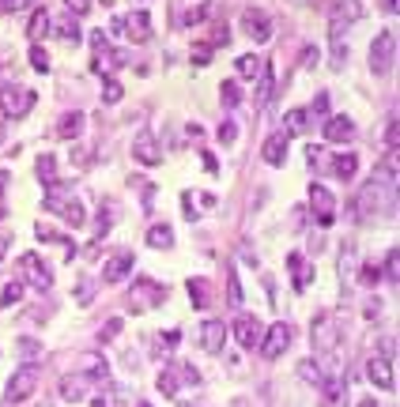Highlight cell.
I'll list each match as a JSON object with an SVG mask.
<instances>
[{
	"instance_id": "9f6ffc18",
	"label": "cell",
	"mask_w": 400,
	"mask_h": 407,
	"mask_svg": "<svg viewBox=\"0 0 400 407\" xmlns=\"http://www.w3.org/2000/svg\"><path fill=\"white\" fill-rule=\"evenodd\" d=\"M204 166H208V170H212V174H216V170H219V162H216V155H212V151H204Z\"/></svg>"
},
{
	"instance_id": "4fadbf2b",
	"label": "cell",
	"mask_w": 400,
	"mask_h": 407,
	"mask_svg": "<svg viewBox=\"0 0 400 407\" xmlns=\"http://www.w3.org/2000/svg\"><path fill=\"white\" fill-rule=\"evenodd\" d=\"M223 344H227V325H223V321H204L200 325V347L208 351V355H219L223 351Z\"/></svg>"
},
{
	"instance_id": "c3c4849f",
	"label": "cell",
	"mask_w": 400,
	"mask_h": 407,
	"mask_svg": "<svg viewBox=\"0 0 400 407\" xmlns=\"http://www.w3.org/2000/svg\"><path fill=\"white\" fill-rule=\"evenodd\" d=\"M64 4H68L72 15H87L91 12V0H64Z\"/></svg>"
},
{
	"instance_id": "7c38bea8",
	"label": "cell",
	"mask_w": 400,
	"mask_h": 407,
	"mask_svg": "<svg viewBox=\"0 0 400 407\" xmlns=\"http://www.w3.org/2000/svg\"><path fill=\"white\" fill-rule=\"evenodd\" d=\"M242 26H246V34L253 42H268V38H272V20H268L260 8H246V12H242Z\"/></svg>"
},
{
	"instance_id": "ac0fdd59",
	"label": "cell",
	"mask_w": 400,
	"mask_h": 407,
	"mask_svg": "<svg viewBox=\"0 0 400 407\" xmlns=\"http://www.w3.org/2000/svg\"><path fill=\"white\" fill-rule=\"evenodd\" d=\"M121 23H125V34L133 42H147V38H151V15H147V12H133L128 20H121Z\"/></svg>"
},
{
	"instance_id": "be15d7a7",
	"label": "cell",
	"mask_w": 400,
	"mask_h": 407,
	"mask_svg": "<svg viewBox=\"0 0 400 407\" xmlns=\"http://www.w3.org/2000/svg\"><path fill=\"white\" fill-rule=\"evenodd\" d=\"M91 407H106V404H102V400H95V404H91Z\"/></svg>"
},
{
	"instance_id": "f6af8a7d",
	"label": "cell",
	"mask_w": 400,
	"mask_h": 407,
	"mask_svg": "<svg viewBox=\"0 0 400 407\" xmlns=\"http://www.w3.org/2000/svg\"><path fill=\"white\" fill-rule=\"evenodd\" d=\"M121 325H125L121 317H110V321H106V328H102V339H114V336H121Z\"/></svg>"
},
{
	"instance_id": "83f0119b",
	"label": "cell",
	"mask_w": 400,
	"mask_h": 407,
	"mask_svg": "<svg viewBox=\"0 0 400 407\" xmlns=\"http://www.w3.org/2000/svg\"><path fill=\"white\" fill-rule=\"evenodd\" d=\"M80 132H83V114H80V109L64 114V117H61V125H57V136H61V140H76Z\"/></svg>"
},
{
	"instance_id": "7a4b0ae2",
	"label": "cell",
	"mask_w": 400,
	"mask_h": 407,
	"mask_svg": "<svg viewBox=\"0 0 400 407\" xmlns=\"http://www.w3.org/2000/svg\"><path fill=\"white\" fill-rule=\"evenodd\" d=\"M291 339H295L291 325H283V321H276V325H268V328H265V339H257V344H260V355H265L268 362H276V358H280V355H287V347H291Z\"/></svg>"
},
{
	"instance_id": "5bb4252c",
	"label": "cell",
	"mask_w": 400,
	"mask_h": 407,
	"mask_svg": "<svg viewBox=\"0 0 400 407\" xmlns=\"http://www.w3.org/2000/svg\"><path fill=\"white\" fill-rule=\"evenodd\" d=\"M260 328H265V325H260L253 313H238V317H235V339H238L242 347H257Z\"/></svg>"
},
{
	"instance_id": "d4e9b609",
	"label": "cell",
	"mask_w": 400,
	"mask_h": 407,
	"mask_svg": "<svg viewBox=\"0 0 400 407\" xmlns=\"http://www.w3.org/2000/svg\"><path fill=\"white\" fill-rule=\"evenodd\" d=\"M53 31H57V38L64 45H76L80 42V23L76 15H61V20H53Z\"/></svg>"
},
{
	"instance_id": "ba28073f",
	"label": "cell",
	"mask_w": 400,
	"mask_h": 407,
	"mask_svg": "<svg viewBox=\"0 0 400 407\" xmlns=\"http://www.w3.org/2000/svg\"><path fill=\"white\" fill-rule=\"evenodd\" d=\"M313 351H318V355H329V351H336V344H340V328H336V321L332 317H321L313 321Z\"/></svg>"
},
{
	"instance_id": "f546056e",
	"label": "cell",
	"mask_w": 400,
	"mask_h": 407,
	"mask_svg": "<svg viewBox=\"0 0 400 407\" xmlns=\"http://www.w3.org/2000/svg\"><path fill=\"white\" fill-rule=\"evenodd\" d=\"M27 34H31L34 42H38V38H45V34H50V12H45V8H38V12L31 15V26H27Z\"/></svg>"
},
{
	"instance_id": "f907efd6",
	"label": "cell",
	"mask_w": 400,
	"mask_h": 407,
	"mask_svg": "<svg viewBox=\"0 0 400 407\" xmlns=\"http://www.w3.org/2000/svg\"><path fill=\"white\" fill-rule=\"evenodd\" d=\"M23 4H31V0H0V15L4 12H20Z\"/></svg>"
},
{
	"instance_id": "5b68a950",
	"label": "cell",
	"mask_w": 400,
	"mask_h": 407,
	"mask_svg": "<svg viewBox=\"0 0 400 407\" xmlns=\"http://www.w3.org/2000/svg\"><path fill=\"white\" fill-rule=\"evenodd\" d=\"M362 20V4L359 0H340L336 8H332V26H329V34H332V42H340L343 38V31H348L351 23H359Z\"/></svg>"
},
{
	"instance_id": "1f68e13d",
	"label": "cell",
	"mask_w": 400,
	"mask_h": 407,
	"mask_svg": "<svg viewBox=\"0 0 400 407\" xmlns=\"http://www.w3.org/2000/svg\"><path fill=\"white\" fill-rule=\"evenodd\" d=\"M178 388H182L178 369H170V366H166L163 374H159V392H163V396H170V400H174V396H178Z\"/></svg>"
},
{
	"instance_id": "44dd1931",
	"label": "cell",
	"mask_w": 400,
	"mask_h": 407,
	"mask_svg": "<svg viewBox=\"0 0 400 407\" xmlns=\"http://www.w3.org/2000/svg\"><path fill=\"white\" fill-rule=\"evenodd\" d=\"M329 170L336 174L340 181H351V178H355V170H359V155H351V151H340V155H332Z\"/></svg>"
},
{
	"instance_id": "30bf717a",
	"label": "cell",
	"mask_w": 400,
	"mask_h": 407,
	"mask_svg": "<svg viewBox=\"0 0 400 407\" xmlns=\"http://www.w3.org/2000/svg\"><path fill=\"white\" fill-rule=\"evenodd\" d=\"M45 208H50V211H61V215L68 219L72 226H83V219H87L83 204H80L76 197H64V192H50V197H45Z\"/></svg>"
},
{
	"instance_id": "8992f818",
	"label": "cell",
	"mask_w": 400,
	"mask_h": 407,
	"mask_svg": "<svg viewBox=\"0 0 400 407\" xmlns=\"http://www.w3.org/2000/svg\"><path fill=\"white\" fill-rule=\"evenodd\" d=\"M310 211L318 215L321 226H332V219H336V197H332L321 181L310 185Z\"/></svg>"
},
{
	"instance_id": "f5cc1de1",
	"label": "cell",
	"mask_w": 400,
	"mask_h": 407,
	"mask_svg": "<svg viewBox=\"0 0 400 407\" xmlns=\"http://www.w3.org/2000/svg\"><path fill=\"white\" fill-rule=\"evenodd\" d=\"M193 61H197V64H208V61H212V49H208V45H197V49H193Z\"/></svg>"
},
{
	"instance_id": "e7e4bbea",
	"label": "cell",
	"mask_w": 400,
	"mask_h": 407,
	"mask_svg": "<svg viewBox=\"0 0 400 407\" xmlns=\"http://www.w3.org/2000/svg\"><path fill=\"white\" fill-rule=\"evenodd\" d=\"M140 407H147V404H140Z\"/></svg>"
},
{
	"instance_id": "d6a6232c",
	"label": "cell",
	"mask_w": 400,
	"mask_h": 407,
	"mask_svg": "<svg viewBox=\"0 0 400 407\" xmlns=\"http://www.w3.org/2000/svg\"><path fill=\"white\" fill-rule=\"evenodd\" d=\"M260 64H265V61H260L257 53H246V57H238L235 68H238L242 79H253V76H260Z\"/></svg>"
},
{
	"instance_id": "91938a15",
	"label": "cell",
	"mask_w": 400,
	"mask_h": 407,
	"mask_svg": "<svg viewBox=\"0 0 400 407\" xmlns=\"http://www.w3.org/2000/svg\"><path fill=\"white\" fill-rule=\"evenodd\" d=\"M4 136H8V125H4V114H0V144H4Z\"/></svg>"
},
{
	"instance_id": "74e56055",
	"label": "cell",
	"mask_w": 400,
	"mask_h": 407,
	"mask_svg": "<svg viewBox=\"0 0 400 407\" xmlns=\"http://www.w3.org/2000/svg\"><path fill=\"white\" fill-rule=\"evenodd\" d=\"M125 98V87H121V83H114V79H106V91H102V102H106V106H114V102H121Z\"/></svg>"
},
{
	"instance_id": "94428289",
	"label": "cell",
	"mask_w": 400,
	"mask_h": 407,
	"mask_svg": "<svg viewBox=\"0 0 400 407\" xmlns=\"http://www.w3.org/2000/svg\"><path fill=\"white\" fill-rule=\"evenodd\" d=\"M8 253V234H0V256Z\"/></svg>"
},
{
	"instance_id": "60d3db41",
	"label": "cell",
	"mask_w": 400,
	"mask_h": 407,
	"mask_svg": "<svg viewBox=\"0 0 400 407\" xmlns=\"http://www.w3.org/2000/svg\"><path fill=\"white\" fill-rule=\"evenodd\" d=\"M397 261H400V253L397 249H389V261H385V275H389V283L397 286V279H400V268H397Z\"/></svg>"
},
{
	"instance_id": "9a60e30c",
	"label": "cell",
	"mask_w": 400,
	"mask_h": 407,
	"mask_svg": "<svg viewBox=\"0 0 400 407\" xmlns=\"http://www.w3.org/2000/svg\"><path fill=\"white\" fill-rule=\"evenodd\" d=\"M128 272H133V253H128V249H121V253H114L106 261V268H102V279H106V283H121Z\"/></svg>"
},
{
	"instance_id": "f35d334b",
	"label": "cell",
	"mask_w": 400,
	"mask_h": 407,
	"mask_svg": "<svg viewBox=\"0 0 400 407\" xmlns=\"http://www.w3.org/2000/svg\"><path fill=\"white\" fill-rule=\"evenodd\" d=\"M20 298H23V283H8L4 294H0V305H15Z\"/></svg>"
},
{
	"instance_id": "ee69618b",
	"label": "cell",
	"mask_w": 400,
	"mask_h": 407,
	"mask_svg": "<svg viewBox=\"0 0 400 407\" xmlns=\"http://www.w3.org/2000/svg\"><path fill=\"white\" fill-rule=\"evenodd\" d=\"M223 102H227V106H238V102H242L238 83H223Z\"/></svg>"
},
{
	"instance_id": "4316f807",
	"label": "cell",
	"mask_w": 400,
	"mask_h": 407,
	"mask_svg": "<svg viewBox=\"0 0 400 407\" xmlns=\"http://www.w3.org/2000/svg\"><path fill=\"white\" fill-rule=\"evenodd\" d=\"M144 242L151 245V249H174V230L166 226V223H155V226L144 234Z\"/></svg>"
},
{
	"instance_id": "9c48e42d",
	"label": "cell",
	"mask_w": 400,
	"mask_h": 407,
	"mask_svg": "<svg viewBox=\"0 0 400 407\" xmlns=\"http://www.w3.org/2000/svg\"><path fill=\"white\" fill-rule=\"evenodd\" d=\"M321 132H325V144H351L355 140V121L348 114H332V117H325Z\"/></svg>"
},
{
	"instance_id": "836d02e7",
	"label": "cell",
	"mask_w": 400,
	"mask_h": 407,
	"mask_svg": "<svg viewBox=\"0 0 400 407\" xmlns=\"http://www.w3.org/2000/svg\"><path fill=\"white\" fill-rule=\"evenodd\" d=\"M351 272H355V256H351V245L340 249V283L343 291H351Z\"/></svg>"
},
{
	"instance_id": "484cf974",
	"label": "cell",
	"mask_w": 400,
	"mask_h": 407,
	"mask_svg": "<svg viewBox=\"0 0 400 407\" xmlns=\"http://www.w3.org/2000/svg\"><path fill=\"white\" fill-rule=\"evenodd\" d=\"M306 125H310V109H302V106L287 109V117H283V132H287V136L306 132Z\"/></svg>"
},
{
	"instance_id": "7dc6e473",
	"label": "cell",
	"mask_w": 400,
	"mask_h": 407,
	"mask_svg": "<svg viewBox=\"0 0 400 407\" xmlns=\"http://www.w3.org/2000/svg\"><path fill=\"white\" fill-rule=\"evenodd\" d=\"M343 61H348V45L336 42L332 45V68H343Z\"/></svg>"
},
{
	"instance_id": "816d5d0a",
	"label": "cell",
	"mask_w": 400,
	"mask_h": 407,
	"mask_svg": "<svg viewBox=\"0 0 400 407\" xmlns=\"http://www.w3.org/2000/svg\"><path fill=\"white\" fill-rule=\"evenodd\" d=\"M91 49H95V53H106V34H102V31L91 34Z\"/></svg>"
},
{
	"instance_id": "e0dca14e",
	"label": "cell",
	"mask_w": 400,
	"mask_h": 407,
	"mask_svg": "<svg viewBox=\"0 0 400 407\" xmlns=\"http://www.w3.org/2000/svg\"><path fill=\"white\" fill-rule=\"evenodd\" d=\"M260 155H265L268 166H283V159H287V132H272V136H268L265 147H260Z\"/></svg>"
},
{
	"instance_id": "6f0895ef",
	"label": "cell",
	"mask_w": 400,
	"mask_h": 407,
	"mask_svg": "<svg viewBox=\"0 0 400 407\" xmlns=\"http://www.w3.org/2000/svg\"><path fill=\"white\" fill-rule=\"evenodd\" d=\"M110 34H125V23H121V20H110Z\"/></svg>"
},
{
	"instance_id": "4dcf8cb0",
	"label": "cell",
	"mask_w": 400,
	"mask_h": 407,
	"mask_svg": "<svg viewBox=\"0 0 400 407\" xmlns=\"http://www.w3.org/2000/svg\"><path fill=\"white\" fill-rule=\"evenodd\" d=\"M178 344H182V332H178V328L163 332V336L155 339V358H166V355H170V351L178 347Z\"/></svg>"
},
{
	"instance_id": "e575fe53",
	"label": "cell",
	"mask_w": 400,
	"mask_h": 407,
	"mask_svg": "<svg viewBox=\"0 0 400 407\" xmlns=\"http://www.w3.org/2000/svg\"><path fill=\"white\" fill-rule=\"evenodd\" d=\"M185 286H189V302L197 305V309H204V305H208V283H204V279H197V275H193V279L185 283Z\"/></svg>"
},
{
	"instance_id": "8d00e7d4",
	"label": "cell",
	"mask_w": 400,
	"mask_h": 407,
	"mask_svg": "<svg viewBox=\"0 0 400 407\" xmlns=\"http://www.w3.org/2000/svg\"><path fill=\"white\" fill-rule=\"evenodd\" d=\"M204 20H208V8L197 4V8H189V12L182 15V23H178V26H197V23H204Z\"/></svg>"
},
{
	"instance_id": "8fae6325",
	"label": "cell",
	"mask_w": 400,
	"mask_h": 407,
	"mask_svg": "<svg viewBox=\"0 0 400 407\" xmlns=\"http://www.w3.org/2000/svg\"><path fill=\"white\" fill-rule=\"evenodd\" d=\"M31 95H23L20 87H4L0 91V114L4 117H12V121H23L27 117V109H31Z\"/></svg>"
},
{
	"instance_id": "f1b7e54d",
	"label": "cell",
	"mask_w": 400,
	"mask_h": 407,
	"mask_svg": "<svg viewBox=\"0 0 400 407\" xmlns=\"http://www.w3.org/2000/svg\"><path fill=\"white\" fill-rule=\"evenodd\" d=\"M34 170H38V181L42 185H57V159H53L50 151L38 155V162H34Z\"/></svg>"
},
{
	"instance_id": "681fc988",
	"label": "cell",
	"mask_w": 400,
	"mask_h": 407,
	"mask_svg": "<svg viewBox=\"0 0 400 407\" xmlns=\"http://www.w3.org/2000/svg\"><path fill=\"white\" fill-rule=\"evenodd\" d=\"M235 136H238V128L230 125V121H223V128H219V140H223V144H235Z\"/></svg>"
},
{
	"instance_id": "6125c7cd",
	"label": "cell",
	"mask_w": 400,
	"mask_h": 407,
	"mask_svg": "<svg viewBox=\"0 0 400 407\" xmlns=\"http://www.w3.org/2000/svg\"><path fill=\"white\" fill-rule=\"evenodd\" d=\"M359 407H381V404H374V400H359Z\"/></svg>"
},
{
	"instance_id": "b9f144b4",
	"label": "cell",
	"mask_w": 400,
	"mask_h": 407,
	"mask_svg": "<svg viewBox=\"0 0 400 407\" xmlns=\"http://www.w3.org/2000/svg\"><path fill=\"white\" fill-rule=\"evenodd\" d=\"M242 298H246V294H242L238 275H230V283H227V302H230V305H242Z\"/></svg>"
},
{
	"instance_id": "680465c9",
	"label": "cell",
	"mask_w": 400,
	"mask_h": 407,
	"mask_svg": "<svg viewBox=\"0 0 400 407\" xmlns=\"http://www.w3.org/2000/svg\"><path fill=\"white\" fill-rule=\"evenodd\" d=\"M381 12H389V15H397V0H381Z\"/></svg>"
},
{
	"instance_id": "d6986e66",
	"label": "cell",
	"mask_w": 400,
	"mask_h": 407,
	"mask_svg": "<svg viewBox=\"0 0 400 407\" xmlns=\"http://www.w3.org/2000/svg\"><path fill=\"white\" fill-rule=\"evenodd\" d=\"M133 159H136V162H144V166H155V162L163 159V151L155 147L151 136L144 132V136H136V144H133Z\"/></svg>"
},
{
	"instance_id": "7402d4cb",
	"label": "cell",
	"mask_w": 400,
	"mask_h": 407,
	"mask_svg": "<svg viewBox=\"0 0 400 407\" xmlns=\"http://www.w3.org/2000/svg\"><path fill=\"white\" fill-rule=\"evenodd\" d=\"M87 392H91V381H87V377H80V374H72V377H64V381H61V396L68 404H80Z\"/></svg>"
},
{
	"instance_id": "52a82bcc",
	"label": "cell",
	"mask_w": 400,
	"mask_h": 407,
	"mask_svg": "<svg viewBox=\"0 0 400 407\" xmlns=\"http://www.w3.org/2000/svg\"><path fill=\"white\" fill-rule=\"evenodd\" d=\"M20 268H23V279L31 286H38V291H53V272L45 268V261L38 253H23Z\"/></svg>"
},
{
	"instance_id": "d590c367",
	"label": "cell",
	"mask_w": 400,
	"mask_h": 407,
	"mask_svg": "<svg viewBox=\"0 0 400 407\" xmlns=\"http://www.w3.org/2000/svg\"><path fill=\"white\" fill-rule=\"evenodd\" d=\"M83 377H87V381H106V362L95 355L87 366H83Z\"/></svg>"
},
{
	"instance_id": "db71d44e",
	"label": "cell",
	"mask_w": 400,
	"mask_h": 407,
	"mask_svg": "<svg viewBox=\"0 0 400 407\" xmlns=\"http://www.w3.org/2000/svg\"><path fill=\"white\" fill-rule=\"evenodd\" d=\"M313 109H318L321 117L329 114V95H318V98H313Z\"/></svg>"
},
{
	"instance_id": "277c9868",
	"label": "cell",
	"mask_w": 400,
	"mask_h": 407,
	"mask_svg": "<svg viewBox=\"0 0 400 407\" xmlns=\"http://www.w3.org/2000/svg\"><path fill=\"white\" fill-rule=\"evenodd\" d=\"M393 49H397L393 31H381L374 38V45H370V72H374V76H385V72L393 68Z\"/></svg>"
},
{
	"instance_id": "bcb514c9",
	"label": "cell",
	"mask_w": 400,
	"mask_h": 407,
	"mask_svg": "<svg viewBox=\"0 0 400 407\" xmlns=\"http://www.w3.org/2000/svg\"><path fill=\"white\" fill-rule=\"evenodd\" d=\"M20 351H23L27 358H38L42 355V344H38V339H20Z\"/></svg>"
},
{
	"instance_id": "ffe728a7",
	"label": "cell",
	"mask_w": 400,
	"mask_h": 407,
	"mask_svg": "<svg viewBox=\"0 0 400 407\" xmlns=\"http://www.w3.org/2000/svg\"><path fill=\"white\" fill-rule=\"evenodd\" d=\"M287 268H291V279H295V286H299V291H306V286L313 283V268L306 264L302 253H291V256H287Z\"/></svg>"
},
{
	"instance_id": "3957f363",
	"label": "cell",
	"mask_w": 400,
	"mask_h": 407,
	"mask_svg": "<svg viewBox=\"0 0 400 407\" xmlns=\"http://www.w3.org/2000/svg\"><path fill=\"white\" fill-rule=\"evenodd\" d=\"M34 385H38V366H20L4 388V404H23L34 392Z\"/></svg>"
},
{
	"instance_id": "6da1fadb",
	"label": "cell",
	"mask_w": 400,
	"mask_h": 407,
	"mask_svg": "<svg viewBox=\"0 0 400 407\" xmlns=\"http://www.w3.org/2000/svg\"><path fill=\"white\" fill-rule=\"evenodd\" d=\"M166 302V291L155 279H136L133 283V291H128V309L133 313H147V309H155V305H163Z\"/></svg>"
},
{
	"instance_id": "ab89813d",
	"label": "cell",
	"mask_w": 400,
	"mask_h": 407,
	"mask_svg": "<svg viewBox=\"0 0 400 407\" xmlns=\"http://www.w3.org/2000/svg\"><path fill=\"white\" fill-rule=\"evenodd\" d=\"M76 302H80V305H91V302H95V283H91V279H83V283L76 286Z\"/></svg>"
},
{
	"instance_id": "11a10c76",
	"label": "cell",
	"mask_w": 400,
	"mask_h": 407,
	"mask_svg": "<svg viewBox=\"0 0 400 407\" xmlns=\"http://www.w3.org/2000/svg\"><path fill=\"white\" fill-rule=\"evenodd\" d=\"M318 45H310V49H306V57H302V64H306V68H310V64H318Z\"/></svg>"
},
{
	"instance_id": "603a6c76",
	"label": "cell",
	"mask_w": 400,
	"mask_h": 407,
	"mask_svg": "<svg viewBox=\"0 0 400 407\" xmlns=\"http://www.w3.org/2000/svg\"><path fill=\"white\" fill-rule=\"evenodd\" d=\"M295 374H299L306 385H313V388H321V385H325V377H329V374H325V369L318 366V358H302V362L295 366Z\"/></svg>"
},
{
	"instance_id": "7bdbcfd3",
	"label": "cell",
	"mask_w": 400,
	"mask_h": 407,
	"mask_svg": "<svg viewBox=\"0 0 400 407\" xmlns=\"http://www.w3.org/2000/svg\"><path fill=\"white\" fill-rule=\"evenodd\" d=\"M31 64H34L38 72H50V57H45L42 45H34V49H31Z\"/></svg>"
},
{
	"instance_id": "cb8c5ba5",
	"label": "cell",
	"mask_w": 400,
	"mask_h": 407,
	"mask_svg": "<svg viewBox=\"0 0 400 407\" xmlns=\"http://www.w3.org/2000/svg\"><path fill=\"white\" fill-rule=\"evenodd\" d=\"M272 95H276V76H272V64H260V87H257V106L265 109L268 102H272Z\"/></svg>"
},
{
	"instance_id": "2e32d148",
	"label": "cell",
	"mask_w": 400,
	"mask_h": 407,
	"mask_svg": "<svg viewBox=\"0 0 400 407\" xmlns=\"http://www.w3.org/2000/svg\"><path fill=\"white\" fill-rule=\"evenodd\" d=\"M366 377L370 381H374L378 388H385V392H393V362H389V358H370L366 362Z\"/></svg>"
}]
</instances>
